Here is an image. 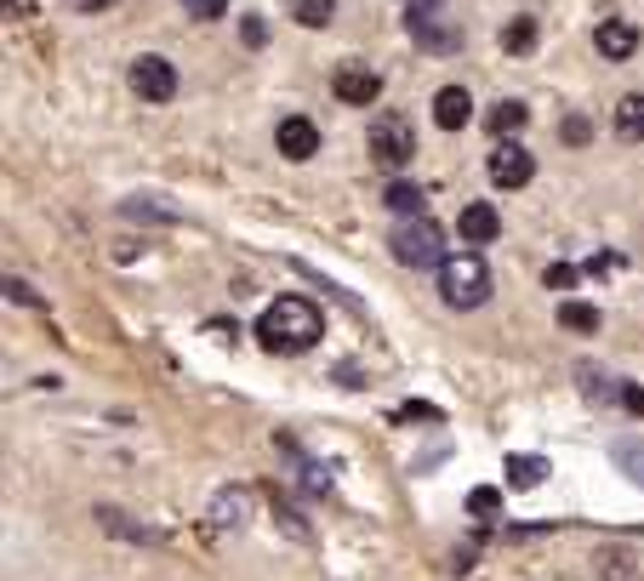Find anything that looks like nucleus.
Masks as SVG:
<instances>
[{
	"label": "nucleus",
	"instance_id": "obj_1",
	"mask_svg": "<svg viewBox=\"0 0 644 581\" xmlns=\"http://www.w3.org/2000/svg\"><path fill=\"white\" fill-rule=\"evenodd\" d=\"M319 337H326V314L314 308L308 296H275L263 308V319H257V342L268 348V353H308Z\"/></svg>",
	"mask_w": 644,
	"mask_h": 581
},
{
	"label": "nucleus",
	"instance_id": "obj_2",
	"mask_svg": "<svg viewBox=\"0 0 644 581\" xmlns=\"http://www.w3.org/2000/svg\"><path fill=\"white\" fill-rule=\"evenodd\" d=\"M490 291H497V280H490L479 251H451L439 263V296L451 308H479V302H490Z\"/></svg>",
	"mask_w": 644,
	"mask_h": 581
},
{
	"label": "nucleus",
	"instance_id": "obj_3",
	"mask_svg": "<svg viewBox=\"0 0 644 581\" xmlns=\"http://www.w3.org/2000/svg\"><path fill=\"white\" fill-rule=\"evenodd\" d=\"M388 251H393L405 268H439L445 257H451V251H445V229H439L428 211H423V217H405L400 229L388 234Z\"/></svg>",
	"mask_w": 644,
	"mask_h": 581
},
{
	"label": "nucleus",
	"instance_id": "obj_4",
	"mask_svg": "<svg viewBox=\"0 0 644 581\" xmlns=\"http://www.w3.org/2000/svg\"><path fill=\"white\" fill-rule=\"evenodd\" d=\"M365 148H370V160L388 166V171L411 166V155H416V132H411V120H405L400 109L377 114V120H370V132H365Z\"/></svg>",
	"mask_w": 644,
	"mask_h": 581
},
{
	"label": "nucleus",
	"instance_id": "obj_5",
	"mask_svg": "<svg viewBox=\"0 0 644 581\" xmlns=\"http://www.w3.org/2000/svg\"><path fill=\"white\" fill-rule=\"evenodd\" d=\"M132 97L137 104H171L178 97V69H171V58H160V52H143V58H132Z\"/></svg>",
	"mask_w": 644,
	"mask_h": 581
},
{
	"label": "nucleus",
	"instance_id": "obj_6",
	"mask_svg": "<svg viewBox=\"0 0 644 581\" xmlns=\"http://www.w3.org/2000/svg\"><path fill=\"white\" fill-rule=\"evenodd\" d=\"M485 171H490V183H497V189H525L531 177H536V155H531L525 143H513V137H497Z\"/></svg>",
	"mask_w": 644,
	"mask_h": 581
},
{
	"label": "nucleus",
	"instance_id": "obj_7",
	"mask_svg": "<svg viewBox=\"0 0 644 581\" xmlns=\"http://www.w3.org/2000/svg\"><path fill=\"white\" fill-rule=\"evenodd\" d=\"M331 92H337V104L365 109V104H377V97H382V74L370 69V63H342L331 74Z\"/></svg>",
	"mask_w": 644,
	"mask_h": 581
},
{
	"label": "nucleus",
	"instance_id": "obj_8",
	"mask_svg": "<svg viewBox=\"0 0 644 581\" xmlns=\"http://www.w3.org/2000/svg\"><path fill=\"white\" fill-rule=\"evenodd\" d=\"M275 148H280L285 160H296V166L314 160V155H319V125H314L308 114H285V120L275 125Z\"/></svg>",
	"mask_w": 644,
	"mask_h": 581
},
{
	"label": "nucleus",
	"instance_id": "obj_9",
	"mask_svg": "<svg viewBox=\"0 0 644 581\" xmlns=\"http://www.w3.org/2000/svg\"><path fill=\"white\" fill-rule=\"evenodd\" d=\"M593 46H599V58H610V63H628L633 52H639V29L628 17H605L599 29H593Z\"/></svg>",
	"mask_w": 644,
	"mask_h": 581
},
{
	"label": "nucleus",
	"instance_id": "obj_10",
	"mask_svg": "<svg viewBox=\"0 0 644 581\" xmlns=\"http://www.w3.org/2000/svg\"><path fill=\"white\" fill-rule=\"evenodd\" d=\"M467 120H474V97H467L462 86L434 92V125H439V132H462Z\"/></svg>",
	"mask_w": 644,
	"mask_h": 581
},
{
	"label": "nucleus",
	"instance_id": "obj_11",
	"mask_svg": "<svg viewBox=\"0 0 644 581\" xmlns=\"http://www.w3.org/2000/svg\"><path fill=\"white\" fill-rule=\"evenodd\" d=\"M525 125H531V104H519V97H502V104L485 109V132L490 137H513V132H525Z\"/></svg>",
	"mask_w": 644,
	"mask_h": 581
},
{
	"label": "nucleus",
	"instance_id": "obj_12",
	"mask_svg": "<svg viewBox=\"0 0 644 581\" xmlns=\"http://www.w3.org/2000/svg\"><path fill=\"white\" fill-rule=\"evenodd\" d=\"M457 234L462 240H474V245H485V240H497L502 234V217H497V206H462V217H457Z\"/></svg>",
	"mask_w": 644,
	"mask_h": 581
},
{
	"label": "nucleus",
	"instance_id": "obj_13",
	"mask_svg": "<svg viewBox=\"0 0 644 581\" xmlns=\"http://www.w3.org/2000/svg\"><path fill=\"white\" fill-rule=\"evenodd\" d=\"M610 132L622 137V143H644V92H628L622 104H616V114H610Z\"/></svg>",
	"mask_w": 644,
	"mask_h": 581
},
{
	"label": "nucleus",
	"instance_id": "obj_14",
	"mask_svg": "<svg viewBox=\"0 0 644 581\" xmlns=\"http://www.w3.org/2000/svg\"><path fill=\"white\" fill-rule=\"evenodd\" d=\"M382 206H388V211H400V217H423V206H428V189L405 183V177H388V189H382Z\"/></svg>",
	"mask_w": 644,
	"mask_h": 581
},
{
	"label": "nucleus",
	"instance_id": "obj_15",
	"mask_svg": "<svg viewBox=\"0 0 644 581\" xmlns=\"http://www.w3.org/2000/svg\"><path fill=\"white\" fill-rule=\"evenodd\" d=\"M599 325H605V314L593 302H564L559 308V331H571V337H593Z\"/></svg>",
	"mask_w": 644,
	"mask_h": 581
},
{
	"label": "nucleus",
	"instance_id": "obj_16",
	"mask_svg": "<svg viewBox=\"0 0 644 581\" xmlns=\"http://www.w3.org/2000/svg\"><path fill=\"white\" fill-rule=\"evenodd\" d=\"M508 491H536L548 479V457H508Z\"/></svg>",
	"mask_w": 644,
	"mask_h": 581
},
{
	"label": "nucleus",
	"instance_id": "obj_17",
	"mask_svg": "<svg viewBox=\"0 0 644 581\" xmlns=\"http://www.w3.org/2000/svg\"><path fill=\"white\" fill-rule=\"evenodd\" d=\"M610 462L644 491V439H616V445H610Z\"/></svg>",
	"mask_w": 644,
	"mask_h": 581
},
{
	"label": "nucleus",
	"instance_id": "obj_18",
	"mask_svg": "<svg viewBox=\"0 0 644 581\" xmlns=\"http://www.w3.org/2000/svg\"><path fill=\"white\" fill-rule=\"evenodd\" d=\"M531 46H536V17H513L508 29H502V52L508 58H525Z\"/></svg>",
	"mask_w": 644,
	"mask_h": 581
},
{
	"label": "nucleus",
	"instance_id": "obj_19",
	"mask_svg": "<svg viewBox=\"0 0 644 581\" xmlns=\"http://www.w3.org/2000/svg\"><path fill=\"white\" fill-rule=\"evenodd\" d=\"M285 12H291L296 23H303V29H326L331 12H337V0H291Z\"/></svg>",
	"mask_w": 644,
	"mask_h": 581
},
{
	"label": "nucleus",
	"instance_id": "obj_20",
	"mask_svg": "<svg viewBox=\"0 0 644 581\" xmlns=\"http://www.w3.org/2000/svg\"><path fill=\"white\" fill-rule=\"evenodd\" d=\"M497 513H502V491H490V485L467 491V519H474V524H490Z\"/></svg>",
	"mask_w": 644,
	"mask_h": 581
},
{
	"label": "nucleus",
	"instance_id": "obj_21",
	"mask_svg": "<svg viewBox=\"0 0 644 581\" xmlns=\"http://www.w3.org/2000/svg\"><path fill=\"white\" fill-rule=\"evenodd\" d=\"M97 519H104V530H114V536H132V542H160L155 530H143V524H132L120 508H97Z\"/></svg>",
	"mask_w": 644,
	"mask_h": 581
},
{
	"label": "nucleus",
	"instance_id": "obj_22",
	"mask_svg": "<svg viewBox=\"0 0 644 581\" xmlns=\"http://www.w3.org/2000/svg\"><path fill=\"white\" fill-rule=\"evenodd\" d=\"M559 137L571 143V148H587V137H593V125H587V114H564L559 120Z\"/></svg>",
	"mask_w": 644,
	"mask_h": 581
},
{
	"label": "nucleus",
	"instance_id": "obj_23",
	"mask_svg": "<svg viewBox=\"0 0 644 581\" xmlns=\"http://www.w3.org/2000/svg\"><path fill=\"white\" fill-rule=\"evenodd\" d=\"M183 12L201 17V23H217L222 12H229V0H183Z\"/></svg>",
	"mask_w": 644,
	"mask_h": 581
},
{
	"label": "nucleus",
	"instance_id": "obj_24",
	"mask_svg": "<svg viewBox=\"0 0 644 581\" xmlns=\"http://www.w3.org/2000/svg\"><path fill=\"white\" fill-rule=\"evenodd\" d=\"M120 211H126V217H166V222H178V211H171V206H155V199H126Z\"/></svg>",
	"mask_w": 644,
	"mask_h": 581
},
{
	"label": "nucleus",
	"instance_id": "obj_25",
	"mask_svg": "<svg viewBox=\"0 0 644 581\" xmlns=\"http://www.w3.org/2000/svg\"><path fill=\"white\" fill-rule=\"evenodd\" d=\"M542 280H548V286H554V291H571V286H576V280H582V268H571V263H554V268H548V274H542Z\"/></svg>",
	"mask_w": 644,
	"mask_h": 581
},
{
	"label": "nucleus",
	"instance_id": "obj_26",
	"mask_svg": "<svg viewBox=\"0 0 644 581\" xmlns=\"http://www.w3.org/2000/svg\"><path fill=\"white\" fill-rule=\"evenodd\" d=\"M296 468H303V485H308L314 496H326V491H331V479H326V473H319V462H308V457H296Z\"/></svg>",
	"mask_w": 644,
	"mask_h": 581
},
{
	"label": "nucleus",
	"instance_id": "obj_27",
	"mask_svg": "<svg viewBox=\"0 0 644 581\" xmlns=\"http://www.w3.org/2000/svg\"><path fill=\"white\" fill-rule=\"evenodd\" d=\"M240 40H245V46H268V23H263V17L252 12V17L240 23Z\"/></svg>",
	"mask_w": 644,
	"mask_h": 581
},
{
	"label": "nucleus",
	"instance_id": "obj_28",
	"mask_svg": "<svg viewBox=\"0 0 644 581\" xmlns=\"http://www.w3.org/2000/svg\"><path fill=\"white\" fill-rule=\"evenodd\" d=\"M599 559H605V565H599L605 581H616V576H628V570H633V565H628V553H599Z\"/></svg>",
	"mask_w": 644,
	"mask_h": 581
},
{
	"label": "nucleus",
	"instance_id": "obj_29",
	"mask_svg": "<svg viewBox=\"0 0 644 581\" xmlns=\"http://www.w3.org/2000/svg\"><path fill=\"white\" fill-rule=\"evenodd\" d=\"M616 399L633 411V416H644V388H633V383H616Z\"/></svg>",
	"mask_w": 644,
	"mask_h": 581
},
{
	"label": "nucleus",
	"instance_id": "obj_30",
	"mask_svg": "<svg viewBox=\"0 0 644 581\" xmlns=\"http://www.w3.org/2000/svg\"><path fill=\"white\" fill-rule=\"evenodd\" d=\"M331 383H337V388H365V371H360V365H337Z\"/></svg>",
	"mask_w": 644,
	"mask_h": 581
},
{
	"label": "nucleus",
	"instance_id": "obj_31",
	"mask_svg": "<svg viewBox=\"0 0 644 581\" xmlns=\"http://www.w3.org/2000/svg\"><path fill=\"white\" fill-rule=\"evenodd\" d=\"M7 296H12V302H29V308H40V296H35L29 286H23V280H17V274H12V280H7Z\"/></svg>",
	"mask_w": 644,
	"mask_h": 581
},
{
	"label": "nucleus",
	"instance_id": "obj_32",
	"mask_svg": "<svg viewBox=\"0 0 644 581\" xmlns=\"http://www.w3.org/2000/svg\"><path fill=\"white\" fill-rule=\"evenodd\" d=\"M616 268H622V257H616V251H599V257L587 263V274H616Z\"/></svg>",
	"mask_w": 644,
	"mask_h": 581
},
{
	"label": "nucleus",
	"instance_id": "obj_33",
	"mask_svg": "<svg viewBox=\"0 0 644 581\" xmlns=\"http://www.w3.org/2000/svg\"><path fill=\"white\" fill-rule=\"evenodd\" d=\"M69 7H74V12H104L109 0H69Z\"/></svg>",
	"mask_w": 644,
	"mask_h": 581
},
{
	"label": "nucleus",
	"instance_id": "obj_34",
	"mask_svg": "<svg viewBox=\"0 0 644 581\" xmlns=\"http://www.w3.org/2000/svg\"><path fill=\"white\" fill-rule=\"evenodd\" d=\"M400 7H428V12H439L445 0H400Z\"/></svg>",
	"mask_w": 644,
	"mask_h": 581
}]
</instances>
